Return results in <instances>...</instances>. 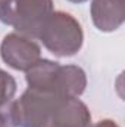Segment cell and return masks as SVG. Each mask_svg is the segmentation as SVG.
<instances>
[{
	"label": "cell",
	"mask_w": 125,
	"mask_h": 127,
	"mask_svg": "<svg viewBox=\"0 0 125 127\" xmlns=\"http://www.w3.org/2000/svg\"><path fill=\"white\" fill-rule=\"evenodd\" d=\"M91 127H119L113 120H100V121H97L94 126Z\"/></svg>",
	"instance_id": "obj_9"
},
{
	"label": "cell",
	"mask_w": 125,
	"mask_h": 127,
	"mask_svg": "<svg viewBox=\"0 0 125 127\" xmlns=\"http://www.w3.org/2000/svg\"><path fill=\"white\" fill-rule=\"evenodd\" d=\"M53 12V0H0V21L31 38L38 37Z\"/></svg>",
	"instance_id": "obj_3"
},
{
	"label": "cell",
	"mask_w": 125,
	"mask_h": 127,
	"mask_svg": "<svg viewBox=\"0 0 125 127\" xmlns=\"http://www.w3.org/2000/svg\"><path fill=\"white\" fill-rule=\"evenodd\" d=\"M18 127H91V114L77 96L27 89L15 100Z\"/></svg>",
	"instance_id": "obj_1"
},
{
	"label": "cell",
	"mask_w": 125,
	"mask_h": 127,
	"mask_svg": "<svg viewBox=\"0 0 125 127\" xmlns=\"http://www.w3.org/2000/svg\"><path fill=\"white\" fill-rule=\"evenodd\" d=\"M91 19L97 30L110 32L118 30L125 19V0H93Z\"/></svg>",
	"instance_id": "obj_6"
},
{
	"label": "cell",
	"mask_w": 125,
	"mask_h": 127,
	"mask_svg": "<svg viewBox=\"0 0 125 127\" xmlns=\"http://www.w3.org/2000/svg\"><path fill=\"white\" fill-rule=\"evenodd\" d=\"M28 89L40 92L62 93L69 96H80L87 86V77L83 68L77 65H61L49 59H40L25 71Z\"/></svg>",
	"instance_id": "obj_2"
},
{
	"label": "cell",
	"mask_w": 125,
	"mask_h": 127,
	"mask_svg": "<svg viewBox=\"0 0 125 127\" xmlns=\"http://www.w3.org/2000/svg\"><path fill=\"white\" fill-rule=\"evenodd\" d=\"M0 56L10 68L28 71L41 59V49L31 37L9 32L0 44Z\"/></svg>",
	"instance_id": "obj_5"
},
{
	"label": "cell",
	"mask_w": 125,
	"mask_h": 127,
	"mask_svg": "<svg viewBox=\"0 0 125 127\" xmlns=\"http://www.w3.org/2000/svg\"><path fill=\"white\" fill-rule=\"evenodd\" d=\"M37 38L55 56L68 58L78 53L83 47L84 32L81 24L71 13L58 10L46 21Z\"/></svg>",
	"instance_id": "obj_4"
},
{
	"label": "cell",
	"mask_w": 125,
	"mask_h": 127,
	"mask_svg": "<svg viewBox=\"0 0 125 127\" xmlns=\"http://www.w3.org/2000/svg\"><path fill=\"white\" fill-rule=\"evenodd\" d=\"M68 1H71V3H84L87 0H68Z\"/></svg>",
	"instance_id": "obj_10"
},
{
	"label": "cell",
	"mask_w": 125,
	"mask_h": 127,
	"mask_svg": "<svg viewBox=\"0 0 125 127\" xmlns=\"http://www.w3.org/2000/svg\"><path fill=\"white\" fill-rule=\"evenodd\" d=\"M0 127H18L15 100L0 106Z\"/></svg>",
	"instance_id": "obj_8"
},
{
	"label": "cell",
	"mask_w": 125,
	"mask_h": 127,
	"mask_svg": "<svg viewBox=\"0 0 125 127\" xmlns=\"http://www.w3.org/2000/svg\"><path fill=\"white\" fill-rule=\"evenodd\" d=\"M16 93V81L15 78L0 68V106L9 103Z\"/></svg>",
	"instance_id": "obj_7"
}]
</instances>
